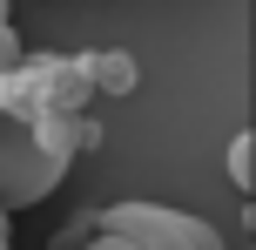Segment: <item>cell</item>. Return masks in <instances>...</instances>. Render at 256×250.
<instances>
[{
  "label": "cell",
  "instance_id": "1",
  "mask_svg": "<svg viewBox=\"0 0 256 250\" xmlns=\"http://www.w3.org/2000/svg\"><path fill=\"white\" fill-rule=\"evenodd\" d=\"M94 230H122V237H135L142 250H222V237L202 216L168 210V203H108V210L81 216V230H68L54 250H81V237H94Z\"/></svg>",
  "mask_w": 256,
  "mask_h": 250
},
{
  "label": "cell",
  "instance_id": "2",
  "mask_svg": "<svg viewBox=\"0 0 256 250\" xmlns=\"http://www.w3.org/2000/svg\"><path fill=\"white\" fill-rule=\"evenodd\" d=\"M34 142H40L48 162H61L81 142H94V122H81V115H34Z\"/></svg>",
  "mask_w": 256,
  "mask_h": 250
},
{
  "label": "cell",
  "instance_id": "3",
  "mask_svg": "<svg viewBox=\"0 0 256 250\" xmlns=\"http://www.w3.org/2000/svg\"><path fill=\"white\" fill-rule=\"evenodd\" d=\"M88 75H94V88L128 95V88H135V54H128V48H94L88 54Z\"/></svg>",
  "mask_w": 256,
  "mask_h": 250
},
{
  "label": "cell",
  "instance_id": "4",
  "mask_svg": "<svg viewBox=\"0 0 256 250\" xmlns=\"http://www.w3.org/2000/svg\"><path fill=\"white\" fill-rule=\"evenodd\" d=\"M20 54H27V48H20V34H14V21L0 14V75H7V68L20 61Z\"/></svg>",
  "mask_w": 256,
  "mask_h": 250
},
{
  "label": "cell",
  "instance_id": "5",
  "mask_svg": "<svg viewBox=\"0 0 256 250\" xmlns=\"http://www.w3.org/2000/svg\"><path fill=\"white\" fill-rule=\"evenodd\" d=\"M81 250H142V243L122 237V230H94V237H81Z\"/></svg>",
  "mask_w": 256,
  "mask_h": 250
},
{
  "label": "cell",
  "instance_id": "6",
  "mask_svg": "<svg viewBox=\"0 0 256 250\" xmlns=\"http://www.w3.org/2000/svg\"><path fill=\"white\" fill-rule=\"evenodd\" d=\"M0 237H7V210H0Z\"/></svg>",
  "mask_w": 256,
  "mask_h": 250
},
{
  "label": "cell",
  "instance_id": "7",
  "mask_svg": "<svg viewBox=\"0 0 256 250\" xmlns=\"http://www.w3.org/2000/svg\"><path fill=\"white\" fill-rule=\"evenodd\" d=\"M7 7H14V0H0V14H7Z\"/></svg>",
  "mask_w": 256,
  "mask_h": 250
},
{
  "label": "cell",
  "instance_id": "8",
  "mask_svg": "<svg viewBox=\"0 0 256 250\" xmlns=\"http://www.w3.org/2000/svg\"><path fill=\"white\" fill-rule=\"evenodd\" d=\"M0 250H14V243H7V237H0Z\"/></svg>",
  "mask_w": 256,
  "mask_h": 250
}]
</instances>
